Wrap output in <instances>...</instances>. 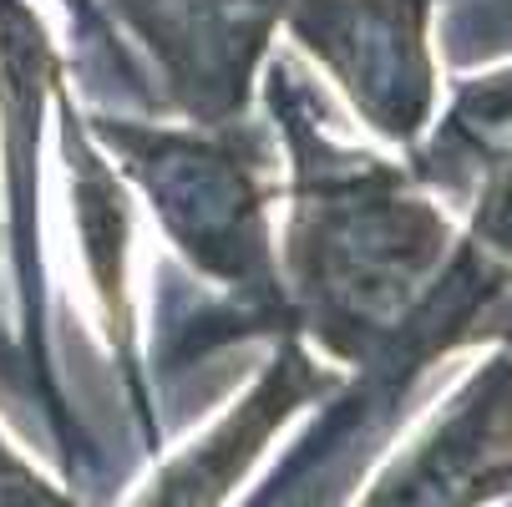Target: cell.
Instances as JSON below:
<instances>
[{
  "mask_svg": "<svg viewBox=\"0 0 512 507\" xmlns=\"http://www.w3.org/2000/svg\"><path fill=\"white\" fill-rule=\"evenodd\" d=\"M512 289V148L487 168L472 193V219L457 234V249L431 284V295L416 305L396 345L381 355V376L396 391H411L426 366L442 355L477 345V320Z\"/></svg>",
  "mask_w": 512,
  "mask_h": 507,
  "instance_id": "9c48e42d",
  "label": "cell"
},
{
  "mask_svg": "<svg viewBox=\"0 0 512 507\" xmlns=\"http://www.w3.org/2000/svg\"><path fill=\"white\" fill-rule=\"evenodd\" d=\"M259 82L284 142L274 244L295 335L340 371H371L442 279L462 229L406 163L325 132L295 56H269Z\"/></svg>",
  "mask_w": 512,
  "mask_h": 507,
  "instance_id": "6da1fadb",
  "label": "cell"
},
{
  "mask_svg": "<svg viewBox=\"0 0 512 507\" xmlns=\"http://www.w3.org/2000/svg\"><path fill=\"white\" fill-rule=\"evenodd\" d=\"M512 492V345H497L355 507H487Z\"/></svg>",
  "mask_w": 512,
  "mask_h": 507,
  "instance_id": "52a82bcc",
  "label": "cell"
},
{
  "mask_svg": "<svg viewBox=\"0 0 512 507\" xmlns=\"http://www.w3.org/2000/svg\"><path fill=\"white\" fill-rule=\"evenodd\" d=\"M512 148V66H497L487 77H467L452 92V107L426 127L411 148V173L436 198H472L487 168Z\"/></svg>",
  "mask_w": 512,
  "mask_h": 507,
  "instance_id": "30bf717a",
  "label": "cell"
},
{
  "mask_svg": "<svg viewBox=\"0 0 512 507\" xmlns=\"http://www.w3.org/2000/svg\"><path fill=\"white\" fill-rule=\"evenodd\" d=\"M112 168L148 198L158 229L193 274L224 289L229 330L239 335H295V315L279 279L274 203H279V148L269 127H168L112 112H82Z\"/></svg>",
  "mask_w": 512,
  "mask_h": 507,
  "instance_id": "7a4b0ae2",
  "label": "cell"
},
{
  "mask_svg": "<svg viewBox=\"0 0 512 507\" xmlns=\"http://www.w3.org/2000/svg\"><path fill=\"white\" fill-rule=\"evenodd\" d=\"M295 0H107L142 46L158 102L188 127H234L249 117L264 61Z\"/></svg>",
  "mask_w": 512,
  "mask_h": 507,
  "instance_id": "5b68a950",
  "label": "cell"
},
{
  "mask_svg": "<svg viewBox=\"0 0 512 507\" xmlns=\"http://www.w3.org/2000/svg\"><path fill=\"white\" fill-rule=\"evenodd\" d=\"M0 229H6V224H0ZM0 391H6L11 401H21V406H41V416H46V396H41V386L31 376V360L21 350V335H11L6 320H0Z\"/></svg>",
  "mask_w": 512,
  "mask_h": 507,
  "instance_id": "7c38bea8",
  "label": "cell"
},
{
  "mask_svg": "<svg viewBox=\"0 0 512 507\" xmlns=\"http://www.w3.org/2000/svg\"><path fill=\"white\" fill-rule=\"evenodd\" d=\"M340 366L320 360L300 335H279L249 391L218 416L208 431L153 472V482L132 497V507H224L244 477L264 462L269 442L295 421L305 406L340 391Z\"/></svg>",
  "mask_w": 512,
  "mask_h": 507,
  "instance_id": "ba28073f",
  "label": "cell"
},
{
  "mask_svg": "<svg viewBox=\"0 0 512 507\" xmlns=\"http://www.w3.org/2000/svg\"><path fill=\"white\" fill-rule=\"evenodd\" d=\"M431 21L436 0H295L284 31L340 87L365 127L411 153L442 102Z\"/></svg>",
  "mask_w": 512,
  "mask_h": 507,
  "instance_id": "277c9868",
  "label": "cell"
},
{
  "mask_svg": "<svg viewBox=\"0 0 512 507\" xmlns=\"http://www.w3.org/2000/svg\"><path fill=\"white\" fill-rule=\"evenodd\" d=\"M66 87L61 51L26 0H0V219L16 274L21 350L46 396V421L61 442V467L77 477V431L46 360V239H41V142L56 92Z\"/></svg>",
  "mask_w": 512,
  "mask_h": 507,
  "instance_id": "3957f363",
  "label": "cell"
},
{
  "mask_svg": "<svg viewBox=\"0 0 512 507\" xmlns=\"http://www.w3.org/2000/svg\"><path fill=\"white\" fill-rule=\"evenodd\" d=\"M56 158L66 173V203H71V234H77L87 295L107 340L112 366L122 371L132 416L148 437V452H163V426L153 421V391H148V366H142L137 345V295H132V188L102 153L87 117L77 112L71 87L56 92Z\"/></svg>",
  "mask_w": 512,
  "mask_h": 507,
  "instance_id": "8992f818",
  "label": "cell"
},
{
  "mask_svg": "<svg viewBox=\"0 0 512 507\" xmlns=\"http://www.w3.org/2000/svg\"><path fill=\"white\" fill-rule=\"evenodd\" d=\"M482 340H492V345H512V289H507V295L477 320V345Z\"/></svg>",
  "mask_w": 512,
  "mask_h": 507,
  "instance_id": "4fadbf2b",
  "label": "cell"
},
{
  "mask_svg": "<svg viewBox=\"0 0 512 507\" xmlns=\"http://www.w3.org/2000/svg\"><path fill=\"white\" fill-rule=\"evenodd\" d=\"M0 507H82L66 487L36 472V462L21 457V447L6 442L0 431Z\"/></svg>",
  "mask_w": 512,
  "mask_h": 507,
  "instance_id": "8fae6325",
  "label": "cell"
},
{
  "mask_svg": "<svg viewBox=\"0 0 512 507\" xmlns=\"http://www.w3.org/2000/svg\"><path fill=\"white\" fill-rule=\"evenodd\" d=\"M61 6L71 11V26H77V21L92 26V21H97V6H92V0H61Z\"/></svg>",
  "mask_w": 512,
  "mask_h": 507,
  "instance_id": "5bb4252c",
  "label": "cell"
}]
</instances>
